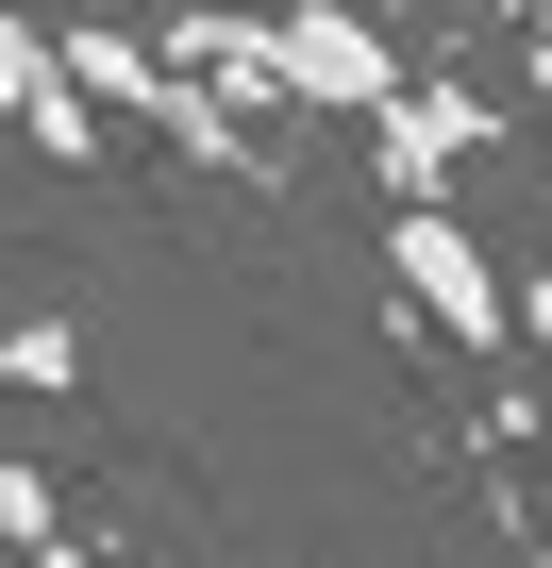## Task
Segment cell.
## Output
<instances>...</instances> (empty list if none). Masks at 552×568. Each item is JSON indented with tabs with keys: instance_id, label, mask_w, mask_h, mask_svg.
I'll list each match as a JSON object with an SVG mask.
<instances>
[{
	"instance_id": "cell-1",
	"label": "cell",
	"mask_w": 552,
	"mask_h": 568,
	"mask_svg": "<svg viewBox=\"0 0 552 568\" xmlns=\"http://www.w3.org/2000/svg\"><path fill=\"white\" fill-rule=\"evenodd\" d=\"M419 68L385 18H335V0H302V18H268V101H319V118H385Z\"/></svg>"
},
{
	"instance_id": "cell-6",
	"label": "cell",
	"mask_w": 552,
	"mask_h": 568,
	"mask_svg": "<svg viewBox=\"0 0 552 568\" xmlns=\"http://www.w3.org/2000/svg\"><path fill=\"white\" fill-rule=\"evenodd\" d=\"M519 68H535V118H552V0H535V34H519Z\"/></svg>"
},
{
	"instance_id": "cell-3",
	"label": "cell",
	"mask_w": 552,
	"mask_h": 568,
	"mask_svg": "<svg viewBox=\"0 0 552 568\" xmlns=\"http://www.w3.org/2000/svg\"><path fill=\"white\" fill-rule=\"evenodd\" d=\"M0 118H18L51 168H84V151H101V101H84V68H68V34H51V18H0Z\"/></svg>"
},
{
	"instance_id": "cell-5",
	"label": "cell",
	"mask_w": 552,
	"mask_h": 568,
	"mask_svg": "<svg viewBox=\"0 0 552 568\" xmlns=\"http://www.w3.org/2000/svg\"><path fill=\"white\" fill-rule=\"evenodd\" d=\"M0 551H18V568H68V535H51V485H34L18 452H0Z\"/></svg>"
},
{
	"instance_id": "cell-2",
	"label": "cell",
	"mask_w": 552,
	"mask_h": 568,
	"mask_svg": "<svg viewBox=\"0 0 552 568\" xmlns=\"http://www.w3.org/2000/svg\"><path fill=\"white\" fill-rule=\"evenodd\" d=\"M385 251H402V284H419V318H435L452 352H502V335H519V302H502V267H485V234H469L452 201H402V217H385Z\"/></svg>"
},
{
	"instance_id": "cell-4",
	"label": "cell",
	"mask_w": 552,
	"mask_h": 568,
	"mask_svg": "<svg viewBox=\"0 0 552 568\" xmlns=\"http://www.w3.org/2000/svg\"><path fill=\"white\" fill-rule=\"evenodd\" d=\"M369 151H385V201H452V168L485 151V101H469V84H402V101L369 118Z\"/></svg>"
}]
</instances>
